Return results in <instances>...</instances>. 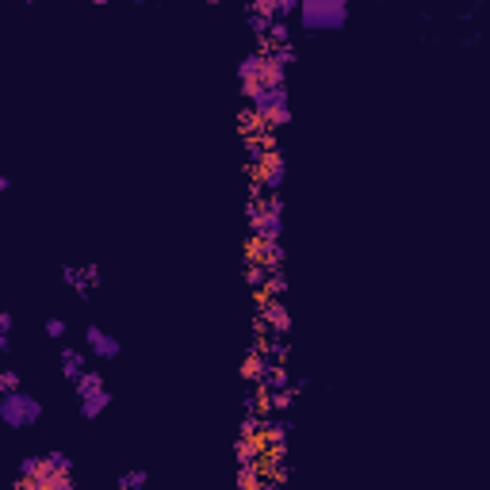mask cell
Listing matches in <instances>:
<instances>
[{"label":"cell","mask_w":490,"mask_h":490,"mask_svg":"<svg viewBox=\"0 0 490 490\" xmlns=\"http://www.w3.org/2000/svg\"><path fill=\"white\" fill-rule=\"evenodd\" d=\"M46 464H50L54 471H73V464H69V456H65V452H50V456H46Z\"/></svg>","instance_id":"cell-18"},{"label":"cell","mask_w":490,"mask_h":490,"mask_svg":"<svg viewBox=\"0 0 490 490\" xmlns=\"http://www.w3.org/2000/svg\"><path fill=\"white\" fill-rule=\"evenodd\" d=\"M73 387H77V399H85V394H92V391H104V375L89 368V372L80 375V379H77Z\"/></svg>","instance_id":"cell-12"},{"label":"cell","mask_w":490,"mask_h":490,"mask_svg":"<svg viewBox=\"0 0 490 490\" xmlns=\"http://www.w3.org/2000/svg\"><path fill=\"white\" fill-rule=\"evenodd\" d=\"M253 177H257V184H265V188L284 184V157H280V150H260L257 165H253Z\"/></svg>","instance_id":"cell-5"},{"label":"cell","mask_w":490,"mask_h":490,"mask_svg":"<svg viewBox=\"0 0 490 490\" xmlns=\"http://www.w3.org/2000/svg\"><path fill=\"white\" fill-rule=\"evenodd\" d=\"M46 337H65V333H69V326H65V318H46Z\"/></svg>","instance_id":"cell-17"},{"label":"cell","mask_w":490,"mask_h":490,"mask_svg":"<svg viewBox=\"0 0 490 490\" xmlns=\"http://www.w3.org/2000/svg\"><path fill=\"white\" fill-rule=\"evenodd\" d=\"M62 280L77 295H89V276H85V268H62Z\"/></svg>","instance_id":"cell-13"},{"label":"cell","mask_w":490,"mask_h":490,"mask_svg":"<svg viewBox=\"0 0 490 490\" xmlns=\"http://www.w3.org/2000/svg\"><path fill=\"white\" fill-rule=\"evenodd\" d=\"M272 372H276V364H272L260 348H253L249 357H245V364H241V375H245L249 383H260V379L268 383V375H272Z\"/></svg>","instance_id":"cell-8"},{"label":"cell","mask_w":490,"mask_h":490,"mask_svg":"<svg viewBox=\"0 0 490 490\" xmlns=\"http://www.w3.org/2000/svg\"><path fill=\"white\" fill-rule=\"evenodd\" d=\"M299 23L303 31H341L348 23V4L345 0H303Z\"/></svg>","instance_id":"cell-2"},{"label":"cell","mask_w":490,"mask_h":490,"mask_svg":"<svg viewBox=\"0 0 490 490\" xmlns=\"http://www.w3.org/2000/svg\"><path fill=\"white\" fill-rule=\"evenodd\" d=\"M284 58L287 54H249V58L238 65L241 96L253 100L265 89H284Z\"/></svg>","instance_id":"cell-1"},{"label":"cell","mask_w":490,"mask_h":490,"mask_svg":"<svg viewBox=\"0 0 490 490\" xmlns=\"http://www.w3.org/2000/svg\"><path fill=\"white\" fill-rule=\"evenodd\" d=\"M107 406H111V391H92V394H85V399H80V418H100V414L107 410Z\"/></svg>","instance_id":"cell-11"},{"label":"cell","mask_w":490,"mask_h":490,"mask_svg":"<svg viewBox=\"0 0 490 490\" xmlns=\"http://www.w3.org/2000/svg\"><path fill=\"white\" fill-rule=\"evenodd\" d=\"M85 341H89L92 357H100V360H115L119 353H123L119 337H111V333H107L104 326H89V330H85Z\"/></svg>","instance_id":"cell-7"},{"label":"cell","mask_w":490,"mask_h":490,"mask_svg":"<svg viewBox=\"0 0 490 490\" xmlns=\"http://www.w3.org/2000/svg\"><path fill=\"white\" fill-rule=\"evenodd\" d=\"M253 234L265 241H280V203H268V207H253L249 214Z\"/></svg>","instance_id":"cell-6"},{"label":"cell","mask_w":490,"mask_h":490,"mask_svg":"<svg viewBox=\"0 0 490 490\" xmlns=\"http://www.w3.org/2000/svg\"><path fill=\"white\" fill-rule=\"evenodd\" d=\"M43 418V402L27 391H16V394H0V421L8 429H31L38 425Z\"/></svg>","instance_id":"cell-3"},{"label":"cell","mask_w":490,"mask_h":490,"mask_svg":"<svg viewBox=\"0 0 490 490\" xmlns=\"http://www.w3.org/2000/svg\"><path fill=\"white\" fill-rule=\"evenodd\" d=\"M35 490H73V475L69 471H54L43 456V475L35 479Z\"/></svg>","instance_id":"cell-9"},{"label":"cell","mask_w":490,"mask_h":490,"mask_svg":"<svg viewBox=\"0 0 490 490\" xmlns=\"http://www.w3.org/2000/svg\"><path fill=\"white\" fill-rule=\"evenodd\" d=\"M284 126L287 123V92L284 89H265L249 100V126Z\"/></svg>","instance_id":"cell-4"},{"label":"cell","mask_w":490,"mask_h":490,"mask_svg":"<svg viewBox=\"0 0 490 490\" xmlns=\"http://www.w3.org/2000/svg\"><path fill=\"white\" fill-rule=\"evenodd\" d=\"M268 322H272L280 333L287 330V314H284V307H280V303H276V307H268Z\"/></svg>","instance_id":"cell-19"},{"label":"cell","mask_w":490,"mask_h":490,"mask_svg":"<svg viewBox=\"0 0 490 490\" xmlns=\"http://www.w3.org/2000/svg\"><path fill=\"white\" fill-rule=\"evenodd\" d=\"M238 487H241V490H257V487H260V479H257V471H253V464H245V467H241V479H238Z\"/></svg>","instance_id":"cell-16"},{"label":"cell","mask_w":490,"mask_h":490,"mask_svg":"<svg viewBox=\"0 0 490 490\" xmlns=\"http://www.w3.org/2000/svg\"><path fill=\"white\" fill-rule=\"evenodd\" d=\"M12 326H16V318L8 311H0V333H12Z\"/></svg>","instance_id":"cell-20"},{"label":"cell","mask_w":490,"mask_h":490,"mask_svg":"<svg viewBox=\"0 0 490 490\" xmlns=\"http://www.w3.org/2000/svg\"><path fill=\"white\" fill-rule=\"evenodd\" d=\"M146 482H150V475H146V471H123V475H119V490H142Z\"/></svg>","instance_id":"cell-14"},{"label":"cell","mask_w":490,"mask_h":490,"mask_svg":"<svg viewBox=\"0 0 490 490\" xmlns=\"http://www.w3.org/2000/svg\"><path fill=\"white\" fill-rule=\"evenodd\" d=\"M19 391V372H0V394H16Z\"/></svg>","instance_id":"cell-15"},{"label":"cell","mask_w":490,"mask_h":490,"mask_svg":"<svg viewBox=\"0 0 490 490\" xmlns=\"http://www.w3.org/2000/svg\"><path fill=\"white\" fill-rule=\"evenodd\" d=\"M85 372H89L85 353H80V348H62V375H65V379H69V383H77Z\"/></svg>","instance_id":"cell-10"}]
</instances>
